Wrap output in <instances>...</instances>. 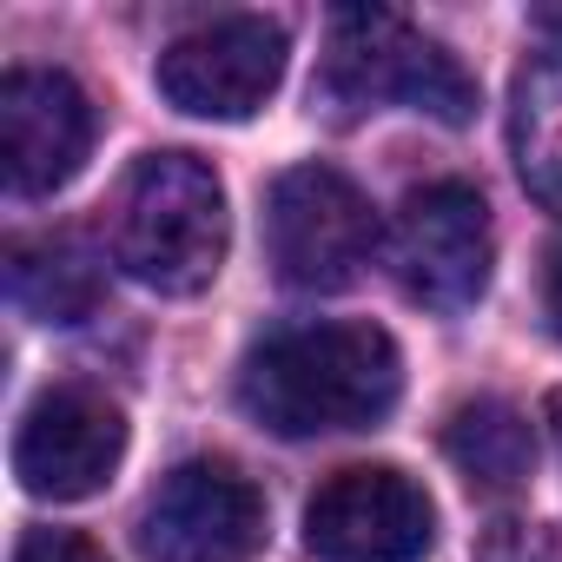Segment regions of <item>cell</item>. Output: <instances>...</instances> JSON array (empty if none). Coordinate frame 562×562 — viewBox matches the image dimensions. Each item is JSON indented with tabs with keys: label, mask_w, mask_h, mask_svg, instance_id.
Here are the masks:
<instances>
[{
	"label": "cell",
	"mask_w": 562,
	"mask_h": 562,
	"mask_svg": "<svg viewBox=\"0 0 562 562\" xmlns=\"http://www.w3.org/2000/svg\"><path fill=\"white\" fill-rule=\"evenodd\" d=\"M397 391H404V358L391 331L351 318L285 325L258 338L238 364V411L271 437L371 430L391 417Z\"/></svg>",
	"instance_id": "cell-1"
},
{
	"label": "cell",
	"mask_w": 562,
	"mask_h": 562,
	"mask_svg": "<svg viewBox=\"0 0 562 562\" xmlns=\"http://www.w3.org/2000/svg\"><path fill=\"white\" fill-rule=\"evenodd\" d=\"M225 186L199 153H146L113 212V265L159 299L205 292L225 265Z\"/></svg>",
	"instance_id": "cell-2"
},
{
	"label": "cell",
	"mask_w": 562,
	"mask_h": 562,
	"mask_svg": "<svg viewBox=\"0 0 562 562\" xmlns=\"http://www.w3.org/2000/svg\"><path fill=\"white\" fill-rule=\"evenodd\" d=\"M312 100L331 106V120L411 106V113H430L443 126H463L476 113V80L437 41H424L411 21L378 14V8H345L331 21V47H325Z\"/></svg>",
	"instance_id": "cell-3"
},
{
	"label": "cell",
	"mask_w": 562,
	"mask_h": 562,
	"mask_svg": "<svg viewBox=\"0 0 562 562\" xmlns=\"http://www.w3.org/2000/svg\"><path fill=\"white\" fill-rule=\"evenodd\" d=\"M265 251L299 292H345L378 251L371 199L338 166H292L265 192Z\"/></svg>",
	"instance_id": "cell-4"
},
{
	"label": "cell",
	"mask_w": 562,
	"mask_h": 562,
	"mask_svg": "<svg viewBox=\"0 0 562 562\" xmlns=\"http://www.w3.org/2000/svg\"><path fill=\"white\" fill-rule=\"evenodd\" d=\"M490 205L470 179H430L417 192H404L397 218H391V271L411 305L424 312H470L490 285Z\"/></svg>",
	"instance_id": "cell-5"
},
{
	"label": "cell",
	"mask_w": 562,
	"mask_h": 562,
	"mask_svg": "<svg viewBox=\"0 0 562 562\" xmlns=\"http://www.w3.org/2000/svg\"><path fill=\"white\" fill-rule=\"evenodd\" d=\"M166 106L192 120H251L285 80V27L265 14H225L166 41L153 67Z\"/></svg>",
	"instance_id": "cell-6"
},
{
	"label": "cell",
	"mask_w": 562,
	"mask_h": 562,
	"mask_svg": "<svg viewBox=\"0 0 562 562\" xmlns=\"http://www.w3.org/2000/svg\"><path fill=\"white\" fill-rule=\"evenodd\" d=\"M305 542L318 562H424L437 542V509L404 470L351 463L305 503Z\"/></svg>",
	"instance_id": "cell-7"
},
{
	"label": "cell",
	"mask_w": 562,
	"mask_h": 562,
	"mask_svg": "<svg viewBox=\"0 0 562 562\" xmlns=\"http://www.w3.org/2000/svg\"><path fill=\"white\" fill-rule=\"evenodd\" d=\"M120 457H126V417L113 397L87 384L41 391L14 430V476L27 496H47V503H80L106 490Z\"/></svg>",
	"instance_id": "cell-8"
},
{
	"label": "cell",
	"mask_w": 562,
	"mask_h": 562,
	"mask_svg": "<svg viewBox=\"0 0 562 562\" xmlns=\"http://www.w3.org/2000/svg\"><path fill=\"white\" fill-rule=\"evenodd\" d=\"M139 542L153 562H245L265 542V496L225 457H192L153 490Z\"/></svg>",
	"instance_id": "cell-9"
},
{
	"label": "cell",
	"mask_w": 562,
	"mask_h": 562,
	"mask_svg": "<svg viewBox=\"0 0 562 562\" xmlns=\"http://www.w3.org/2000/svg\"><path fill=\"white\" fill-rule=\"evenodd\" d=\"M93 153V100L60 67H14L0 80V179L14 199L60 192Z\"/></svg>",
	"instance_id": "cell-10"
},
{
	"label": "cell",
	"mask_w": 562,
	"mask_h": 562,
	"mask_svg": "<svg viewBox=\"0 0 562 562\" xmlns=\"http://www.w3.org/2000/svg\"><path fill=\"white\" fill-rule=\"evenodd\" d=\"M8 292L41 325H80L100 312V258L80 238H27L8 251Z\"/></svg>",
	"instance_id": "cell-11"
},
{
	"label": "cell",
	"mask_w": 562,
	"mask_h": 562,
	"mask_svg": "<svg viewBox=\"0 0 562 562\" xmlns=\"http://www.w3.org/2000/svg\"><path fill=\"white\" fill-rule=\"evenodd\" d=\"M443 450H450V463L463 470V483L483 490V496L522 490V483H529V463H536L529 417H522L516 404H503V397L457 404L450 424H443Z\"/></svg>",
	"instance_id": "cell-12"
},
{
	"label": "cell",
	"mask_w": 562,
	"mask_h": 562,
	"mask_svg": "<svg viewBox=\"0 0 562 562\" xmlns=\"http://www.w3.org/2000/svg\"><path fill=\"white\" fill-rule=\"evenodd\" d=\"M509 146L516 172L542 205H562V54H536L516 74L509 100Z\"/></svg>",
	"instance_id": "cell-13"
},
{
	"label": "cell",
	"mask_w": 562,
	"mask_h": 562,
	"mask_svg": "<svg viewBox=\"0 0 562 562\" xmlns=\"http://www.w3.org/2000/svg\"><path fill=\"white\" fill-rule=\"evenodd\" d=\"M476 562H562V542L542 522H490Z\"/></svg>",
	"instance_id": "cell-14"
},
{
	"label": "cell",
	"mask_w": 562,
	"mask_h": 562,
	"mask_svg": "<svg viewBox=\"0 0 562 562\" xmlns=\"http://www.w3.org/2000/svg\"><path fill=\"white\" fill-rule=\"evenodd\" d=\"M14 562H106V549L80 529H27Z\"/></svg>",
	"instance_id": "cell-15"
},
{
	"label": "cell",
	"mask_w": 562,
	"mask_h": 562,
	"mask_svg": "<svg viewBox=\"0 0 562 562\" xmlns=\"http://www.w3.org/2000/svg\"><path fill=\"white\" fill-rule=\"evenodd\" d=\"M549 325H555V338H562V245L549 251Z\"/></svg>",
	"instance_id": "cell-16"
},
{
	"label": "cell",
	"mask_w": 562,
	"mask_h": 562,
	"mask_svg": "<svg viewBox=\"0 0 562 562\" xmlns=\"http://www.w3.org/2000/svg\"><path fill=\"white\" fill-rule=\"evenodd\" d=\"M549 417H555V443H562V397H555V404H549Z\"/></svg>",
	"instance_id": "cell-17"
}]
</instances>
